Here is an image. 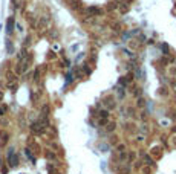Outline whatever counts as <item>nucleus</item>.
Segmentation results:
<instances>
[{
    "instance_id": "f257e3e1",
    "label": "nucleus",
    "mask_w": 176,
    "mask_h": 174,
    "mask_svg": "<svg viewBox=\"0 0 176 174\" xmlns=\"http://www.w3.org/2000/svg\"><path fill=\"white\" fill-rule=\"evenodd\" d=\"M8 159H9V162H11L12 167H15V165L19 163V159H17V156H15L14 153H9V154H8Z\"/></svg>"
}]
</instances>
